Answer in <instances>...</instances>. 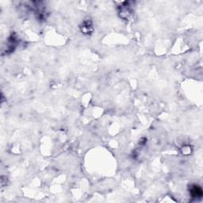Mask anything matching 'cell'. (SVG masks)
<instances>
[{"label":"cell","mask_w":203,"mask_h":203,"mask_svg":"<svg viewBox=\"0 0 203 203\" xmlns=\"http://www.w3.org/2000/svg\"><path fill=\"white\" fill-rule=\"evenodd\" d=\"M191 194L193 198H201L202 196V191L199 186H193L191 189Z\"/></svg>","instance_id":"6da1fadb"}]
</instances>
